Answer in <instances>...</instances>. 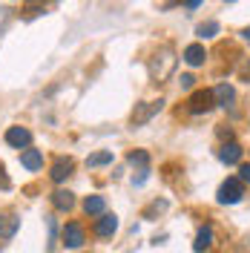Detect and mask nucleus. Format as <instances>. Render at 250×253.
<instances>
[{
	"instance_id": "1",
	"label": "nucleus",
	"mask_w": 250,
	"mask_h": 253,
	"mask_svg": "<svg viewBox=\"0 0 250 253\" xmlns=\"http://www.w3.org/2000/svg\"><path fill=\"white\" fill-rule=\"evenodd\" d=\"M172 69H175V55H172L170 46H161L150 61V78L161 84V81H167L172 75Z\"/></svg>"
},
{
	"instance_id": "2",
	"label": "nucleus",
	"mask_w": 250,
	"mask_h": 253,
	"mask_svg": "<svg viewBox=\"0 0 250 253\" xmlns=\"http://www.w3.org/2000/svg\"><path fill=\"white\" fill-rule=\"evenodd\" d=\"M216 107V98H213V89H199V92L190 95L187 101V110L193 115H204V112H210Z\"/></svg>"
},
{
	"instance_id": "3",
	"label": "nucleus",
	"mask_w": 250,
	"mask_h": 253,
	"mask_svg": "<svg viewBox=\"0 0 250 253\" xmlns=\"http://www.w3.org/2000/svg\"><path fill=\"white\" fill-rule=\"evenodd\" d=\"M242 196H245V190H242V181L239 178H227L224 184L219 187V205H236V202H242Z\"/></svg>"
},
{
	"instance_id": "4",
	"label": "nucleus",
	"mask_w": 250,
	"mask_h": 253,
	"mask_svg": "<svg viewBox=\"0 0 250 253\" xmlns=\"http://www.w3.org/2000/svg\"><path fill=\"white\" fill-rule=\"evenodd\" d=\"M61 242L66 245V248H83V242H86V236H83V227H81V224H75V221H69V224L61 230Z\"/></svg>"
},
{
	"instance_id": "5",
	"label": "nucleus",
	"mask_w": 250,
	"mask_h": 253,
	"mask_svg": "<svg viewBox=\"0 0 250 253\" xmlns=\"http://www.w3.org/2000/svg\"><path fill=\"white\" fill-rule=\"evenodd\" d=\"M161 107H164V101H161V98H158V101H150V104H138V107H135V112H132V126L147 124V121H150V118H153Z\"/></svg>"
},
{
	"instance_id": "6",
	"label": "nucleus",
	"mask_w": 250,
	"mask_h": 253,
	"mask_svg": "<svg viewBox=\"0 0 250 253\" xmlns=\"http://www.w3.org/2000/svg\"><path fill=\"white\" fill-rule=\"evenodd\" d=\"M6 144L9 147H17V150H26L32 144V132L26 126H9L6 129Z\"/></svg>"
},
{
	"instance_id": "7",
	"label": "nucleus",
	"mask_w": 250,
	"mask_h": 253,
	"mask_svg": "<svg viewBox=\"0 0 250 253\" xmlns=\"http://www.w3.org/2000/svg\"><path fill=\"white\" fill-rule=\"evenodd\" d=\"M75 170V164H72V158H58L55 164H52V170H49V178L55 181V184H63L69 175Z\"/></svg>"
},
{
	"instance_id": "8",
	"label": "nucleus",
	"mask_w": 250,
	"mask_h": 253,
	"mask_svg": "<svg viewBox=\"0 0 250 253\" xmlns=\"http://www.w3.org/2000/svg\"><path fill=\"white\" fill-rule=\"evenodd\" d=\"M118 230V216L115 213H101V219L95 221V233L101 239H107V236H112Z\"/></svg>"
},
{
	"instance_id": "9",
	"label": "nucleus",
	"mask_w": 250,
	"mask_h": 253,
	"mask_svg": "<svg viewBox=\"0 0 250 253\" xmlns=\"http://www.w3.org/2000/svg\"><path fill=\"white\" fill-rule=\"evenodd\" d=\"M20 227V219L15 213H0V239H12Z\"/></svg>"
},
{
	"instance_id": "10",
	"label": "nucleus",
	"mask_w": 250,
	"mask_h": 253,
	"mask_svg": "<svg viewBox=\"0 0 250 253\" xmlns=\"http://www.w3.org/2000/svg\"><path fill=\"white\" fill-rule=\"evenodd\" d=\"M204 61H207V49H204L202 43H190V46L184 49V63H187V66H202Z\"/></svg>"
},
{
	"instance_id": "11",
	"label": "nucleus",
	"mask_w": 250,
	"mask_h": 253,
	"mask_svg": "<svg viewBox=\"0 0 250 253\" xmlns=\"http://www.w3.org/2000/svg\"><path fill=\"white\" fill-rule=\"evenodd\" d=\"M219 158L224 161V164H239L242 161V147L236 141H227V144H221V150H219Z\"/></svg>"
},
{
	"instance_id": "12",
	"label": "nucleus",
	"mask_w": 250,
	"mask_h": 253,
	"mask_svg": "<svg viewBox=\"0 0 250 253\" xmlns=\"http://www.w3.org/2000/svg\"><path fill=\"white\" fill-rule=\"evenodd\" d=\"M20 164H23L26 170H41V167H43V153H41V150H23V153H20Z\"/></svg>"
},
{
	"instance_id": "13",
	"label": "nucleus",
	"mask_w": 250,
	"mask_h": 253,
	"mask_svg": "<svg viewBox=\"0 0 250 253\" xmlns=\"http://www.w3.org/2000/svg\"><path fill=\"white\" fill-rule=\"evenodd\" d=\"M210 242H213V227L210 224H204V227H199V233H196V242H193V251L202 253L210 248Z\"/></svg>"
},
{
	"instance_id": "14",
	"label": "nucleus",
	"mask_w": 250,
	"mask_h": 253,
	"mask_svg": "<svg viewBox=\"0 0 250 253\" xmlns=\"http://www.w3.org/2000/svg\"><path fill=\"white\" fill-rule=\"evenodd\" d=\"M213 98H216V104H219V107H230V104H233V98H236V92H233V86H230V84H219V86L213 89Z\"/></svg>"
},
{
	"instance_id": "15",
	"label": "nucleus",
	"mask_w": 250,
	"mask_h": 253,
	"mask_svg": "<svg viewBox=\"0 0 250 253\" xmlns=\"http://www.w3.org/2000/svg\"><path fill=\"white\" fill-rule=\"evenodd\" d=\"M52 205L58 207V210H72L75 207V196L69 190H55L52 193Z\"/></svg>"
},
{
	"instance_id": "16",
	"label": "nucleus",
	"mask_w": 250,
	"mask_h": 253,
	"mask_svg": "<svg viewBox=\"0 0 250 253\" xmlns=\"http://www.w3.org/2000/svg\"><path fill=\"white\" fill-rule=\"evenodd\" d=\"M104 207H107L104 196H89V199L83 202V210H86V216H101V213H104Z\"/></svg>"
},
{
	"instance_id": "17",
	"label": "nucleus",
	"mask_w": 250,
	"mask_h": 253,
	"mask_svg": "<svg viewBox=\"0 0 250 253\" xmlns=\"http://www.w3.org/2000/svg\"><path fill=\"white\" fill-rule=\"evenodd\" d=\"M196 35H199L202 41H207V38H216V35H219V23H216V20H207V23H202V26L196 29Z\"/></svg>"
},
{
	"instance_id": "18",
	"label": "nucleus",
	"mask_w": 250,
	"mask_h": 253,
	"mask_svg": "<svg viewBox=\"0 0 250 253\" xmlns=\"http://www.w3.org/2000/svg\"><path fill=\"white\" fill-rule=\"evenodd\" d=\"M110 161H112V150H101V153H95V156L86 158L89 167H101V164H110Z\"/></svg>"
},
{
	"instance_id": "19",
	"label": "nucleus",
	"mask_w": 250,
	"mask_h": 253,
	"mask_svg": "<svg viewBox=\"0 0 250 253\" xmlns=\"http://www.w3.org/2000/svg\"><path fill=\"white\" fill-rule=\"evenodd\" d=\"M129 164H138V167H147V164H150V156H147L144 150H135V153H129Z\"/></svg>"
},
{
	"instance_id": "20",
	"label": "nucleus",
	"mask_w": 250,
	"mask_h": 253,
	"mask_svg": "<svg viewBox=\"0 0 250 253\" xmlns=\"http://www.w3.org/2000/svg\"><path fill=\"white\" fill-rule=\"evenodd\" d=\"M41 12H43L41 0H29V3H26V17H35V15H41Z\"/></svg>"
},
{
	"instance_id": "21",
	"label": "nucleus",
	"mask_w": 250,
	"mask_h": 253,
	"mask_svg": "<svg viewBox=\"0 0 250 253\" xmlns=\"http://www.w3.org/2000/svg\"><path fill=\"white\" fill-rule=\"evenodd\" d=\"M239 178L242 181H250V164H239Z\"/></svg>"
},
{
	"instance_id": "22",
	"label": "nucleus",
	"mask_w": 250,
	"mask_h": 253,
	"mask_svg": "<svg viewBox=\"0 0 250 253\" xmlns=\"http://www.w3.org/2000/svg\"><path fill=\"white\" fill-rule=\"evenodd\" d=\"M193 75H181V78H178V84H181V89H190V86H193Z\"/></svg>"
},
{
	"instance_id": "23",
	"label": "nucleus",
	"mask_w": 250,
	"mask_h": 253,
	"mask_svg": "<svg viewBox=\"0 0 250 253\" xmlns=\"http://www.w3.org/2000/svg\"><path fill=\"white\" fill-rule=\"evenodd\" d=\"M184 6H187V9H199V6H202V0H184Z\"/></svg>"
},
{
	"instance_id": "24",
	"label": "nucleus",
	"mask_w": 250,
	"mask_h": 253,
	"mask_svg": "<svg viewBox=\"0 0 250 253\" xmlns=\"http://www.w3.org/2000/svg\"><path fill=\"white\" fill-rule=\"evenodd\" d=\"M242 35H245V41H248V43H250V29H245V32H242Z\"/></svg>"
},
{
	"instance_id": "25",
	"label": "nucleus",
	"mask_w": 250,
	"mask_h": 253,
	"mask_svg": "<svg viewBox=\"0 0 250 253\" xmlns=\"http://www.w3.org/2000/svg\"><path fill=\"white\" fill-rule=\"evenodd\" d=\"M227 3H233V0H227Z\"/></svg>"
}]
</instances>
